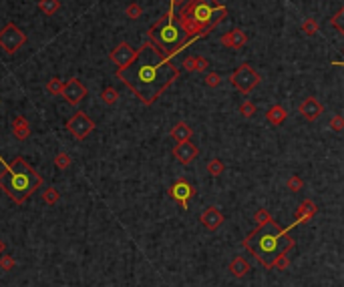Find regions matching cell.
Returning a JSON list of instances; mask_svg holds the SVG:
<instances>
[{
    "label": "cell",
    "instance_id": "6da1fadb",
    "mask_svg": "<svg viewBox=\"0 0 344 287\" xmlns=\"http://www.w3.org/2000/svg\"><path fill=\"white\" fill-rule=\"evenodd\" d=\"M117 78L133 90L143 105H153L165 88L179 78V69L151 38H147L139 49L137 59L127 69L117 71Z\"/></svg>",
    "mask_w": 344,
    "mask_h": 287
},
{
    "label": "cell",
    "instance_id": "7a4b0ae2",
    "mask_svg": "<svg viewBox=\"0 0 344 287\" xmlns=\"http://www.w3.org/2000/svg\"><path fill=\"white\" fill-rule=\"evenodd\" d=\"M296 225H288L286 229L280 227V223L276 219H270L264 225H256V229L241 241V247L245 251H250V255L264 267V269H272L274 261L292 251L296 241L294 237H290V229H294Z\"/></svg>",
    "mask_w": 344,
    "mask_h": 287
},
{
    "label": "cell",
    "instance_id": "3957f363",
    "mask_svg": "<svg viewBox=\"0 0 344 287\" xmlns=\"http://www.w3.org/2000/svg\"><path fill=\"white\" fill-rule=\"evenodd\" d=\"M228 16V6L218 0H187V4L179 10L177 20L181 22L187 40L206 38L224 18Z\"/></svg>",
    "mask_w": 344,
    "mask_h": 287
},
{
    "label": "cell",
    "instance_id": "277c9868",
    "mask_svg": "<svg viewBox=\"0 0 344 287\" xmlns=\"http://www.w3.org/2000/svg\"><path fill=\"white\" fill-rule=\"evenodd\" d=\"M40 185H42V177L22 157L12 159L6 165V169L0 173V189H2L6 193V197L12 199L16 205L26 203Z\"/></svg>",
    "mask_w": 344,
    "mask_h": 287
},
{
    "label": "cell",
    "instance_id": "5b68a950",
    "mask_svg": "<svg viewBox=\"0 0 344 287\" xmlns=\"http://www.w3.org/2000/svg\"><path fill=\"white\" fill-rule=\"evenodd\" d=\"M147 38H151L159 49L171 59L175 53H179L185 44H189L187 34L177 20V14H173V8L167 10L147 32Z\"/></svg>",
    "mask_w": 344,
    "mask_h": 287
},
{
    "label": "cell",
    "instance_id": "8992f818",
    "mask_svg": "<svg viewBox=\"0 0 344 287\" xmlns=\"http://www.w3.org/2000/svg\"><path fill=\"white\" fill-rule=\"evenodd\" d=\"M260 74L258 71L248 65V63H241L233 72H231V84L241 92V94H250L258 84H260Z\"/></svg>",
    "mask_w": 344,
    "mask_h": 287
},
{
    "label": "cell",
    "instance_id": "52a82bcc",
    "mask_svg": "<svg viewBox=\"0 0 344 287\" xmlns=\"http://www.w3.org/2000/svg\"><path fill=\"white\" fill-rule=\"evenodd\" d=\"M24 42H26V36L14 22H8L2 30H0V49H2L6 55H14Z\"/></svg>",
    "mask_w": 344,
    "mask_h": 287
},
{
    "label": "cell",
    "instance_id": "ba28073f",
    "mask_svg": "<svg viewBox=\"0 0 344 287\" xmlns=\"http://www.w3.org/2000/svg\"><path fill=\"white\" fill-rule=\"evenodd\" d=\"M67 129H69V133H71L77 141H83V139H87V137L93 133L95 123H93V119H89L83 111H77V113L67 121Z\"/></svg>",
    "mask_w": 344,
    "mask_h": 287
},
{
    "label": "cell",
    "instance_id": "9c48e42d",
    "mask_svg": "<svg viewBox=\"0 0 344 287\" xmlns=\"http://www.w3.org/2000/svg\"><path fill=\"white\" fill-rule=\"evenodd\" d=\"M137 55H139V51L137 49H133L131 44H127V42H119L115 49L111 51V55H109V59H111V63L117 67V71L119 69H127L135 59H137Z\"/></svg>",
    "mask_w": 344,
    "mask_h": 287
},
{
    "label": "cell",
    "instance_id": "30bf717a",
    "mask_svg": "<svg viewBox=\"0 0 344 287\" xmlns=\"http://www.w3.org/2000/svg\"><path fill=\"white\" fill-rule=\"evenodd\" d=\"M61 97H63L69 105L77 107V105H81V103L85 101V97H87V86H85L79 78H69V80L65 82V90H63Z\"/></svg>",
    "mask_w": 344,
    "mask_h": 287
},
{
    "label": "cell",
    "instance_id": "8fae6325",
    "mask_svg": "<svg viewBox=\"0 0 344 287\" xmlns=\"http://www.w3.org/2000/svg\"><path fill=\"white\" fill-rule=\"evenodd\" d=\"M167 193H169V197H171L175 203L181 205V209H187V207H189V199L193 197V187L189 185V181L177 179V181L169 187Z\"/></svg>",
    "mask_w": 344,
    "mask_h": 287
},
{
    "label": "cell",
    "instance_id": "7c38bea8",
    "mask_svg": "<svg viewBox=\"0 0 344 287\" xmlns=\"http://www.w3.org/2000/svg\"><path fill=\"white\" fill-rule=\"evenodd\" d=\"M171 153H173L175 161H179L181 165H189V163H193L195 159H198L200 149H198V145H193L191 141H185V143H177Z\"/></svg>",
    "mask_w": 344,
    "mask_h": 287
},
{
    "label": "cell",
    "instance_id": "4fadbf2b",
    "mask_svg": "<svg viewBox=\"0 0 344 287\" xmlns=\"http://www.w3.org/2000/svg\"><path fill=\"white\" fill-rule=\"evenodd\" d=\"M298 113H300L308 123H314V121H318L320 115L324 113V107H322V103H320L316 97H306V99L300 103Z\"/></svg>",
    "mask_w": 344,
    "mask_h": 287
},
{
    "label": "cell",
    "instance_id": "5bb4252c",
    "mask_svg": "<svg viewBox=\"0 0 344 287\" xmlns=\"http://www.w3.org/2000/svg\"><path fill=\"white\" fill-rule=\"evenodd\" d=\"M220 42L226 46V49H231V51H239L248 44V34H245L241 28H231L229 32H226Z\"/></svg>",
    "mask_w": 344,
    "mask_h": 287
},
{
    "label": "cell",
    "instance_id": "9a60e30c",
    "mask_svg": "<svg viewBox=\"0 0 344 287\" xmlns=\"http://www.w3.org/2000/svg\"><path fill=\"white\" fill-rule=\"evenodd\" d=\"M200 221H202V225H204L208 231H218V229L224 225V215H222V211H220L218 207H208V209L202 213Z\"/></svg>",
    "mask_w": 344,
    "mask_h": 287
},
{
    "label": "cell",
    "instance_id": "2e32d148",
    "mask_svg": "<svg viewBox=\"0 0 344 287\" xmlns=\"http://www.w3.org/2000/svg\"><path fill=\"white\" fill-rule=\"evenodd\" d=\"M318 213V207H316V203L314 201H310V199H306V201H302L300 205H298V209H296V215H294V225H302V223H306V221H310L314 215Z\"/></svg>",
    "mask_w": 344,
    "mask_h": 287
},
{
    "label": "cell",
    "instance_id": "e0dca14e",
    "mask_svg": "<svg viewBox=\"0 0 344 287\" xmlns=\"http://www.w3.org/2000/svg\"><path fill=\"white\" fill-rule=\"evenodd\" d=\"M181 69L187 72H206L210 69V61L206 57H185Z\"/></svg>",
    "mask_w": 344,
    "mask_h": 287
},
{
    "label": "cell",
    "instance_id": "ac0fdd59",
    "mask_svg": "<svg viewBox=\"0 0 344 287\" xmlns=\"http://www.w3.org/2000/svg\"><path fill=\"white\" fill-rule=\"evenodd\" d=\"M286 119H288V111H286L282 105H272V107L266 111V121H268L270 125H274V127L284 125Z\"/></svg>",
    "mask_w": 344,
    "mask_h": 287
},
{
    "label": "cell",
    "instance_id": "d6986e66",
    "mask_svg": "<svg viewBox=\"0 0 344 287\" xmlns=\"http://www.w3.org/2000/svg\"><path fill=\"white\" fill-rule=\"evenodd\" d=\"M12 135H14L18 141H24V139L30 137V125H28V121H26L22 115H16V117L12 119Z\"/></svg>",
    "mask_w": 344,
    "mask_h": 287
},
{
    "label": "cell",
    "instance_id": "ffe728a7",
    "mask_svg": "<svg viewBox=\"0 0 344 287\" xmlns=\"http://www.w3.org/2000/svg\"><path fill=\"white\" fill-rule=\"evenodd\" d=\"M229 273L235 279L245 277V273H250V261L245 259V257H233L231 263H229Z\"/></svg>",
    "mask_w": 344,
    "mask_h": 287
},
{
    "label": "cell",
    "instance_id": "44dd1931",
    "mask_svg": "<svg viewBox=\"0 0 344 287\" xmlns=\"http://www.w3.org/2000/svg\"><path fill=\"white\" fill-rule=\"evenodd\" d=\"M191 135H193L191 127H189L187 123H183V121L175 123V125H173V129H171V137H173L177 143H185V141H189V139H191Z\"/></svg>",
    "mask_w": 344,
    "mask_h": 287
},
{
    "label": "cell",
    "instance_id": "7402d4cb",
    "mask_svg": "<svg viewBox=\"0 0 344 287\" xmlns=\"http://www.w3.org/2000/svg\"><path fill=\"white\" fill-rule=\"evenodd\" d=\"M59 8H61V0H38V10L46 16L59 12Z\"/></svg>",
    "mask_w": 344,
    "mask_h": 287
},
{
    "label": "cell",
    "instance_id": "603a6c76",
    "mask_svg": "<svg viewBox=\"0 0 344 287\" xmlns=\"http://www.w3.org/2000/svg\"><path fill=\"white\" fill-rule=\"evenodd\" d=\"M59 199H61V193H59L57 187H46V189L42 191V201H44L46 205H57Z\"/></svg>",
    "mask_w": 344,
    "mask_h": 287
},
{
    "label": "cell",
    "instance_id": "cb8c5ba5",
    "mask_svg": "<svg viewBox=\"0 0 344 287\" xmlns=\"http://www.w3.org/2000/svg\"><path fill=\"white\" fill-rule=\"evenodd\" d=\"M101 101L105 103V105H115L117 101H119V92H117V88H113V86H107V88H103V92H101Z\"/></svg>",
    "mask_w": 344,
    "mask_h": 287
},
{
    "label": "cell",
    "instance_id": "d4e9b609",
    "mask_svg": "<svg viewBox=\"0 0 344 287\" xmlns=\"http://www.w3.org/2000/svg\"><path fill=\"white\" fill-rule=\"evenodd\" d=\"M208 175L210 177H220L224 171H226V165H224V161L222 159H212L210 163H208Z\"/></svg>",
    "mask_w": 344,
    "mask_h": 287
},
{
    "label": "cell",
    "instance_id": "484cf974",
    "mask_svg": "<svg viewBox=\"0 0 344 287\" xmlns=\"http://www.w3.org/2000/svg\"><path fill=\"white\" fill-rule=\"evenodd\" d=\"M63 90H65V82L59 76H53L51 80L46 82V92H51V94H63Z\"/></svg>",
    "mask_w": 344,
    "mask_h": 287
},
{
    "label": "cell",
    "instance_id": "4316f807",
    "mask_svg": "<svg viewBox=\"0 0 344 287\" xmlns=\"http://www.w3.org/2000/svg\"><path fill=\"white\" fill-rule=\"evenodd\" d=\"M286 187H288V191H292V193H300V191L304 189V181L298 175H292V177H288Z\"/></svg>",
    "mask_w": 344,
    "mask_h": 287
},
{
    "label": "cell",
    "instance_id": "83f0119b",
    "mask_svg": "<svg viewBox=\"0 0 344 287\" xmlns=\"http://www.w3.org/2000/svg\"><path fill=\"white\" fill-rule=\"evenodd\" d=\"M302 32H304L306 36H314V34L318 32V20L308 16V18L302 22Z\"/></svg>",
    "mask_w": 344,
    "mask_h": 287
},
{
    "label": "cell",
    "instance_id": "f1b7e54d",
    "mask_svg": "<svg viewBox=\"0 0 344 287\" xmlns=\"http://www.w3.org/2000/svg\"><path fill=\"white\" fill-rule=\"evenodd\" d=\"M239 115H241L243 119H252V117L256 115V105H254L252 101H243V103L239 105Z\"/></svg>",
    "mask_w": 344,
    "mask_h": 287
},
{
    "label": "cell",
    "instance_id": "f546056e",
    "mask_svg": "<svg viewBox=\"0 0 344 287\" xmlns=\"http://www.w3.org/2000/svg\"><path fill=\"white\" fill-rule=\"evenodd\" d=\"M71 163H73V159H71V155H69V153H59V155L55 157V167H57V169H61V171L69 169V167H71Z\"/></svg>",
    "mask_w": 344,
    "mask_h": 287
},
{
    "label": "cell",
    "instance_id": "4dcf8cb0",
    "mask_svg": "<svg viewBox=\"0 0 344 287\" xmlns=\"http://www.w3.org/2000/svg\"><path fill=\"white\" fill-rule=\"evenodd\" d=\"M330 24H332L340 34H344V6H342V8H340L332 18H330Z\"/></svg>",
    "mask_w": 344,
    "mask_h": 287
},
{
    "label": "cell",
    "instance_id": "1f68e13d",
    "mask_svg": "<svg viewBox=\"0 0 344 287\" xmlns=\"http://www.w3.org/2000/svg\"><path fill=\"white\" fill-rule=\"evenodd\" d=\"M125 14H127V18H131V20H137V18H141L143 16V8H141V4H137V2H131L127 8H125Z\"/></svg>",
    "mask_w": 344,
    "mask_h": 287
},
{
    "label": "cell",
    "instance_id": "d6a6232c",
    "mask_svg": "<svg viewBox=\"0 0 344 287\" xmlns=\"http://www.w3.org/2000/svg\"><path fill=\"white\" fill-rule=\"evenodd\" d=\"M288 267H290V251L284 253V255H280V257L274 261V265H272V269H278V271H286Z\"/></svg>",
    "mask_w": 344,
    "mask_h": 287
},
{
    "label": "cell",
    "instance_id": "836d02e7",
    "mask_svg": "<svg viewBox=\"0 0 344 287\" xmlns=\"http://www.w3.org/2000/svg\"><path fill=\"white\" fill-rule=\"evenodd\" d=\"M204 82H206L210 88H218V86L222 84V74H220V72H208L206 78H204Z\"/></svg>",
    "mask_w": 344,
    "mask_h": 287
},
{
    "label": "cell",
    "instance_id": "e575fe53",
    "mask_svg": "<svg viewBox=\"0 0 344 287\" xmlns=\"http://www.w3.org/2000/svg\"><path fill=\"white\" fill-rule=\"evenodd\" d=\"M330 129H332L334 133H342V131H344V117H342V115H334V117L330 119Z\"/></svg>",
    "mask_w": 344,
    "mask_h": 287
},
{
    "label": "cell",
    "instance_id": "d590c367",
    "mask_svg": "<svg viewBox=\"0 0 344 287\" xmlns=\"http://www.w3.org/2000/svg\"><path fill=\"white\" fill-rule=\"evenodd\" d=\"M14 265H16L14 257H10V255H2V257H0V269H2V271H12Z\"/></svg>",
    "mask_w": 344,
    "mask_h": 287
},
{
    "label": "cell",
    "instance_id": "8d00e7d4",
    "mask_svg": "<svg viewBox=\"0 0 344 287\" xmlns=\"http://www.w3.org/2000/svg\"><path fill=\"white\" fill-rule=\"evenodd\" d=\"M272 217H270V213L266 211V209H258L256 213H254V221H256V225H264V223H268Z\"/></svg>",
    "mask_w": 344,
    "mask_h": 287
},
{
    "label": "cell",
    "instance_id": "74e56055",
    "mask_svg": "<svg viewBox=\"0 0 344 287\" xmlns=\"http://www.w3.org/2000/svg\"><path fill=\"white\" fill-rule=\"evenodd\" d=\"M185 4H187V0H171V8H173V10H175V8L181 10Z\"/></svg>",
    "mask_w": 344,
    "mask_h": 287
},
{
    "label": "cell",
    "instance_id": "f35d334b",
    "mask_svg": "<svg viewBox=\"0 0 344 287\" xmlns=\"http://www.w3.org/2000/svg\"><path fill=\"white\" fill-rule=\"evenodd\" d=\"M4 251H6V241L4 239H0V257L4 255Z\"/></svg>",
    "mask_w": 344,
    "mask_h": 287
},
{
    "label": "cell",
    "instance_id": "ab89813d",
    "mask_svg": "<svg viewBox=\"0 0 344 287\" xmlns=\"http://www.w3.org/2000/svg\"><path fill=\"white\" fill-rule=\"evenodd\" d=\"M342 53H344V49H342Z\"/></svg>",
    "mask_w": 344,
    "mask_h": 287
}]
</instances>
